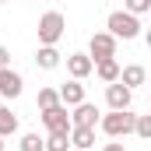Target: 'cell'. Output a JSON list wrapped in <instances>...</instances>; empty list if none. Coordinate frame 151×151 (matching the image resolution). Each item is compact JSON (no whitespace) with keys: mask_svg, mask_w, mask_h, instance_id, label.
<instances>
[{"mask_svg":"<svg viewBox=\"0 0 151 151\" xmlns=\"http://www.w3.org/2000/svg\"><path fill=\"white\" fill-rule=\"evenodd\" d=\"M63 28H67L63 14H60V11H46V14L39 18V42H42V46H56L60 35H63Z\"/></svg>","mask_w":151,"mask_h":151,"instance_id":"3","label":"cell"},{"mask_svg":"<svg viewBox=\"0 0 151 151\" xmlns=\"http://www.w3.org/2000/svg\"><path fill=\"white\" fill-rule=\"evenodd\" d=\"M70 148V134H49L46 137V151H67Z\"/></svg>","mask_w":151,"mask_h":151,"instance_id":"17","label":"cell"},{"mask_svg":"<svg viewBox=\"0 0 151 151\" xmlns=\"http://www.w3.org/2000/svg\"><path fill=\"white\" fill-rule=\"evenodd\" d=\"M102 151H127V148H123L119 141H109V144H106V148H102Z\"/></svg>","mask_w":151,"mask_h":151,"instance_id":"22","label":"cell"},{"mask_svg":"<svg viewBox=\"0 0 151 151\" xmlns=\"http://www.w3.org/2000/svg\"><path fill=\"white\" fill-rule=\"evenodd\" d=\"M99 127H102L109 137H127V134H134L137 116L130 113V109H113V113H106L102 119H99Z\"/></svg>","mask_w":151,"mask_h":151,"instance_id":"1","label":"cell"},{"mask_svg":"<svg viewBox=\"0 0 151 151\" xmlns=\"http://www.w3.org/2000/svg\"><path fill=\"white\" fill-rule=\"evenodd\" d=\"M88 56H91L95 63L113 60V56H116V35H113V32H95L91 42H88Z\"/></svg>","mask_w":151,"mask_h":151,"instance_id":"5","label":"cell"},{"mask_svg":"<svg viewBox=\"0 0 151 151\" xmlns=\"http://www.w3.org/2000/svg\"><path fill=\"white\" fill-rule=\"evenodd\" d=\"M70 119H74V127H99V109L91 106V102H81V106H74V113H70Z\"/></svg>","mask_w":151,"mask_h":151,"instance_id":"10","label":"cell"},{"mask_svg":"<svg viewBox=\"0 0 151 151\" xmlns=\"http://www.w3.org/2000/svg\"><path fill=\"white\" fill-rule=\"evenodd\" d=\"M106 25H109V32H113L116 39H127V42L141 35V21H137V14H130V11H113Z\"/></svg>","mask_w":151,"mask_h":151,"instance_id":"2","label":"cell"},{"mask_svg":"<svg viewBox=\"0 0 151 151\" xmlns=\"http://www.w3.org/2000/svg\"><path fill=\"white\" fill-rule=\"evenodd\" d=\"M70 144L77 151H91V144H95V127H74L70 130Z\"/></svg>","mask_w":151,"mask_h":151,"instance_id":"12","label":"cell"},{"mask_svg":"<svg viewBox=\"0 0 151 151\" xmlns=\"http://www.w3.org/2000/svg\"><path fill=\"white\" fill-rule=\"evenodd\" d=\"M144 39H148V49H151V28H148V35H144Z\"/></svg>","mask_w":151,"mask_h":151,"instance_id":"23","label":"cell"},{"mask_svg":"<svg viewBox=\"0 0 151 151\" xmlns=\"http://www.w3.org/2000/svg\"><path fill=\"white\" fill-rule=\"evenodd\" d=\"M0 67H11V49L0 46Z\"/></svg>","mask_w":151,"mask_h":151,"instance_id":"21","label":"cell"},{"mask_svg":"<svg viewBox=\"0 0 151 151\" xmlns=\"http://www.w3.org/2000/svg\"><path fill=\"white\" fill-rule=\"evenodd\" d=\"M119 63H116V56L113 60H102V63H95V74H99V81H106V84H113V81H119Z\"/></svg>","mask_w":151,"mask_h":151,"instance_id":"14","label":"cell"},{"mask_svg":"<svg viewBox=\"0 0 151 151\" xmlns=\"http://www.w3.org/2000/svg\"><path fill=\"white\" fill-rule=\"evenodd\" d=\"M60 102H63L67 109H74V106L84 102V84H81L77 77H70L67 84H60Z\"/></svg>","mask_w":151,"mask_h":151,"instance_id":"9","label":"cell"},{"mask_svg":"<svg viewBox=\"0 0 151 151\" xmlns=\"http://www.w3.org/2000/svg\"><path fill=\"white\" fill-rule=\"evenodd\" d=\"M39 109H53V106H60V91L56 88H39Z\"/></svg>","mask_w":151,"mask_h":151,"instance_id":"16","label":"cell"},{"mask_svg":"<svg viewBox=\"0 0 151 151\" xmlns=\"http://www.w3.org/2000/svg\"><path fill=\"white\" fill-rule=\"evenodd\" d=\"M130 102H134V91H130L123 81L106 84V106H109V109H130Z\"/></svg>","mask_w":151,"mask_h":151,"instance_id":"6","label":"cell"},{"mask_svg":"<svg viewBox=\"0 0 151 151\" xmlns=\"http://www.w3.org/2000/svg\"><path fill=\"white\" fill-rule=\"evenodd\" d=\"M123 11H130V14H148L151 0H123Z\"/></svg>","mask_w":151,"mask_h":151,"instance_id":"20","label":"cell"},{"mask_svg":"<svg viewBox=\"0 0 151 151\" xmlns=\"http://www.w3.org/2000/svg\"><path fill=\"white\" fill-rule=\"evenodd\" d=\"M25 91V81L18 70H11V67H0V95L4 99H18Z\"/></svg>","mask_w":151,"mask_h":151,"instance_id":"7","label":"cell"},{"mask_svg":"<svg viewBox=\"0 0 151 151\" xmlns=\"http://www.w3.org/2000/svg\"><path fill=\"white\" fill-rule=\"evenodd\" d=\"M42 123H46L49 134H70L74 130V119H70V113H67L63 102L53 106V109H42Z\"/></svg>","mask_w":151,"mask_h":151,"instance_id":"4","label":"cell"},{"mask_svg":"<svg viewBox=\"0 0 151 151\" xmlns=\"http://www.w3.org/2000/svg\"><path fill=\"white\" fill-rule=\"evenodd\" d=\"M18 148H21V151H46V137H39V134H25Z\"/></svg>","mask_w":151,"mask_h":151,"instance_id":"18","label":"cell"},{"mask_svg":"<svg viewBox=\"0 0 151 151\" xmlns=\"http://www.w3.org/2000/svg\"><path fill=\"white\" fill-rule=\"evenodd\" d=\"M35 67H42V70L60 67V49H56V46H39V53H35Z\"/></svg>","mask_w":151,"mask_h":151,"instance_id":"13","label":"cell"},{"mask_svg":"<svg viewBox=\"0 0 151 151\" xmlns=\"http://www.w3.org/2000/svg\"><path fill=\"white\" fill-rule=\"evenodd\" d=\"M67 70H70V77L84 81V77L95 70V60H91L88 53H70V56H67Z\"/></svg>","mask_w":151,"mask_h":151,"instance_id":"8","label":"cell"},{"mask_svg":"<svg viewBox=\"0 0 151 151\" xmlns=\"http://www.w3.org/2000/svg\"><path fill=\"white\" fill-rule=\"evenodd\" d=\"M134 134H137L141 141H151V113L137 116V127H134Z\"/></svg>","mask_w":151,"mask_h":151,"instance_id":"19","label":"cell"},{"mask_svg":"<svg viewBox=\"0 0 151 151\" xmlns=\"http://www.w3.org/2000/svg\"><path fill=\"white\" fill-rule=\"evenodd\" d=\"M119 81L134 91V88H141V84L148 81V70H144L141 63H130V67H123V70H119Z\"/></svg>","mask_w":151,"mask_h":151,"instance_id":"11","label":"cell"},{"mask_svg":"<svg viewBox=\"0 0 151 151\" xmlns=\"http://www.w3.org/2000/svg\"><path fill=\"white\" fill-rule=\"evenodd\" d=\"M11 134H18V116L7 106H0V137H11Z\"/></svg>","mask_w":151,"mask_h":151,"instance_id":"15","label":"cell"},{"mask_svg":"<svg viewBox=\"0 0 151 151\" xmlns=\"http://www.w3.org/2000/svg\"><path fill=\"white\" fill-rule=\"evenodd\" d=\"M0 4H7V0H0Z\"/></svg>","mask_w":151,"mask_h":151,"instance_id":"25","label":"cell"},{"mask_svg":"<svg viewBox=\"0 0 151 151\" xmlns=\"http://www.w3.org/2000/svg\"><path fill=\"white\" fill-rule=\"evenodd\" d=\"M0 151H4V137H0Z\"/></svg>","mask_w":151,"mask_h":151,"instance_id":"24","label":"cell"}]
</instances>
